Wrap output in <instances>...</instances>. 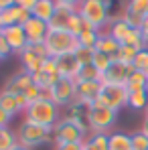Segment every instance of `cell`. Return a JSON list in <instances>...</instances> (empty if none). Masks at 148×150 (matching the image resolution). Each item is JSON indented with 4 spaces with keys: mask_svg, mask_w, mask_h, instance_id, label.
Returning a JSON list of instances; mask_svg holds the SVG:
<instances>
[{
    "mask_svg": "<svg viewBox=\"0 0 148 150\" xmlns=\"http://www.w3.org/2000/svg\"><path fill=\"white\" fill-rule=\"evenodd\" d=\"M59 114H61V108L55 101L47 100V98H41V100L33 101L28 105V110L25 112V120H30L35 124L53 130L55 124L59 122Z\"/></svg>",
    "mask_w": 148,
    "mask_h": 150,
    "instance_id": "6da1fadb",
    "label": "cell"
},
{
    "mask_svg": "<svg viewBox=\"0 0 148 150\" xmlns=\"http://www.w3.org/2000/svg\"><path fill=\"white\" fill-rule=\"evenodd\" d=\"M45 47L49 51V57L59 59L63 55H73L79 49V41L75 35H71L65 28H49V35L45 39Z\"/></svg>",
    "mask_w": 148,
    "mask_h": 150,
    "instance_id": "7a4b0ae2",
    "label": "cell"
},
{
    "mask_svg": "<svg viewBox=\"0 0 148 150\" xmlns=\"http://www.w3.org/2000/svg\"><path fill=\"white\" fill-rule=\"evenodd\" d=\"M77 12L87 25L101 33V28L110 23V0H83Z\"/></svg>",
    "mask_w": 148,
    "mask_h": 150,
    "instance_id": "3957f363",
    "label": "cell"
},
{
    "mask_svg": "<svg viewBox=\"0 0 148 150\" xmlns=\"http://www.w3.org/2000/svg\"><path fill=\"white\" fill-rule=\"evenodd\" d=\"M16 136H18V144L25 146V148H37L41 144H47L53 140V130L45 128V126H39L30 120H23L18 130H16Z\"/></svg>",
    "mask_w": 148,
    "mask_h": 150,
    "instance_id": "277c9868",
    "label": "cell"
},
{
    "mask_svg": "<svg viewBox=\"0 0 148 150\" xmlns=\"http://www.w3.org/2000/svg\"><path fill=\"white\" fill-rule=\"evenodd\" d=\"M118 118V112L101 105V103H93L87 112V120H89V130L96 132V134H108V130L114 126Z\"/></svg>",
    "mask_w": 148,
    "mask_h": 150,
    "instance_id": "5b68a950",
    "label": "cell"
},
{
    "mask_svg": "<svg viewBox=\"0 0 148 150\" xmlns=\"http://www.w3.org/2000/svg\"><path fill=\"white\" fill-rule=\"evenodd\" d=\"M85 140V134L69 120H59L53 128V142L55 146H65V144H79Z\"/></svg>",
    "mask_w": 148,
    "mask_h": 150,
    "instance_id": "8992f818",
    "label": "cell"
},
{
    "mask_svg": "<svg viewBox=\"0 0 148 150\" xmlns=\"http://www.w3.org/2000/svg\"><path fill=\"white\" fill-rule=\"evenodd\" d=\"M128 98H130V91L126 89V85H106L103 83L98 103L114 110V112H120L124 105H128Z\"/></svg>",
    "mask_w": 148,
    "mask_h": 150,
    "instance_id": "52a82bcc",
    "label": "cell"
},
{
    "mask_svg": "<svg viewBox=\"0 0 148 150\" xmlns=\"http://www.w3.org/2000/svg\"><path fill=\"white\" fill-rule=\"evenodd\" d=\"M75 96H77V81L75 79L61 77L51 87V100L55 101L59 108H69L71 103H75Z\"/></svg>",
    "mask_w": 148,
    "mask_h": 150,
    "instance_id": "ba28073f",
    "label": "cell"
},
{
    "mask_svg": "<svg viewBox=\"0 0 148 150\" xmlns=\"http://www.w3.org/2000/svg\"><path fill=\"white\" fill-rule=\"evenodd\" d=\"M132 71H134V65H128V63L114 59L110 69L101 75V83H106V85H126Z\"/></svg>",
    "mask_w": 148,
    "mask_h": 150,
    "instance_id": "9c48e42d",
    "label": "cell"
},
{
    "mask_svg": "<svg viewBox=\"0 0 148 150\" xmlns=\"http://www.w3.org/2000/svg\"><path fill=\"white\" fill-rule=\"evenodd\" d=\"M101 87H103L101 81H81V83H77V96H75V101L81 103V105L91 108V105L98 101L99 93H101Z\"/></svg>",
    "mask_w": 148,
    "mask_h": 150,
    "instance_id": "30bf717a",
    "label": "cell"
},
{
    "mask_svg": "<svg viewBox=\"0 0 148 150\" xmlns=\"http://www.w3.org/2000/svg\"><path fill=\"white\" fill-rule=\"evenodd\" d=\"M2 37L8 41L12 53H16V55H21V53L28 47V39H26V33H25V26L23 25L4 26V28H2Z\"/></svg>",
    "mask_w": 148,
    "mask_h": 150,
    "instance_id": "8fae6325",
    "label": "cell"
},
{
    "mask_svg": "<svg viewBox=\"0 0 148 150\" xmlns=\"http://www.w3.org/2000/svg\"><path fill=\"white\" fill-rule=\"evenodd\" d=\"M25 33H26V39H28V45H37V43H45L47 35H49V23L45 21H39L35 16H30L25 25Z\"/></svg>",
    "mask_w": 148,
    "mask_h": 150,
    "instance_id": "7c38bea8",
    "label": "cell"
},
{
    "mask_svg": "<svg viewBox=\"0 0 148 150\" xmlns=\"http://www.w3.org/2000/svg\"><path fill=\"white\" fill-rule=\"evenodd\" d=\"M87 112H89L87 105H81V103L75 101V103H71V105L67 108V114H65V120L73 122L85 136L91 134V130H89V120H87Z\"/></svg>",
    "mask_w": 148,
    "mask_h": 150,
    "instance_id": "4fadbf2b",
    "label": "cell"
},
{
    "mask_svg": "<svg viewBox=\"0 0 148 150\" xmlns=\"http://www.w3.org/2000/svg\"><path fill=\"white\" fill-rule=\"evenodd\" d=\"M30 85H33V75L26 73L25 69H23V71L14 73L6 83H4L2 91H8V93H12V96H18V93H25V89H28Z\"/></svg>",
    "mask_w": 148,
    "mask_h": 150,
    "instance_id": "5bb4252c",
    "label": "cell"
},
{
    "mask_svg": "<svg viewBox=\"0 0 148 150\" xmlns=\"http://www.w3.org/2000/svg\"><path fill=\"white\" fill-rule=\"evenodd\" d=\"M30 16L33 14L28 10L21 8L18 4H14V6H10V8H6V10L0 12V25H2V28L4 26H12V25H25Z\"/></svg>",
    "mask_w": 148,
    "mask_h": 150,
    "instance_id": "9a60e30c",
    "label": "cell"
},
{
    "mask_svg": "<svg viewBox=\"0 0 148 150\" xmlns=\"http://www.w3.org/2000/svg\"><path fill=\"white\" fill-rule=\"evenodd\" d=\"M18 57H21L23 69H25L26 73H30V75L41 73V71H43V65H45V61L49 59V57H47V59H43L41 55H37V53L30 49V47H26V49L23 51V53H21Z\"/></svg>",
    "mask_w": 148,
    "mask_h": 150,
    "instance_id": "2e32d148",
    "label": "cell"
},
{
    "mask_svg": "<svg viewBox=\"0 0 148 150\" xmlns=\"http://www.w3.org/2000/svg\"><path fill=\"white\" fill-rule=\"evenodd\" d=\"M79 69H81V63L77 61L75 53L73 55H63V57L57 59V71L65 79H75L77 73H79Z\"/></svg>",
    "mask_w": 148,
    "mask_h": 150,
    "instance_id": "e0dca14e",
    "label": "cell"
},
{
    "mask_svg": "<svg viewBox=\"0 0 148 150\" xmlns=\"http://www.w3.org/2000/svg\"><path fill=\"white\" fill-rule=\"evenodd\" d=\"M55 12H57V2H55V0H39L30 14H33L35 18H39V21L51 23L53 16H55Z\"/></svg>",
    "mask_w": 148,
    "mask_h": 150,
    "instance_id": "ac0fdd59",
    "label": "cell"
},
{
    "mask_svg": "<svg viewBox=\"0 0 148 150\" xmlns=\"http://www.w3.org/2000/svg\"><path fill=\"white\" fill-rule=\"evenodd\" d=\"M0 108L10 116V118H16L18 114H25L21 103H18V96H12L8 91H0Z\"/></svg>",
    "mask_w": 148,
    "mask_h": 150,
    "instance_id": "d6986e66",
    "label": "cell"
},
{
    "mask_svg": "<svg viewBox=\"0 0 148 150\" xmlns=\"http://www.w3.org/2000/svg\"><path fill=\"white\" fill-rule=\"evenodd\" d=\"M120 47H122V45H120L114 37H110L108 33H101V35H99L98 45H96V51L103 53V55H110V57H114V59H116V55H118Z\"/></svg>",
    "mask_w": 148,
    "mask_h": 150,
    "instance_id": "ffe728a7",
    "label": "cell"
},
{
    "mask_svg": "<svg viewBox=\"0 0 148 150\" xmlns=\"http://www.w3.org/2000/svg\"><path fill=\"white\" fill-rule=\"evenodd\" d=\"M83 150H110V134L91 132L83 140Z\"/></svg>",
    "mask_w": 148,
    "mask_h": 150,
    "instance_id": "44dd1931",
    "label": "cell"
},
{
    "mask_svg": "<svg viewBox=\"0 0 148 150\" xmlns=\"http://www.w3.org/2000/svg\"><path fill=\"white\" fill-rule=\"evenodd\" d=\"M73 12H75L73 8H67V6H63V4H57V12H55L53 21L49 23V26L51 28H65V30H67Z\"/></svg>",
    "mask_w": 148,
    "mask_h": 150,
    "instance_id": "7402d4cb",
    "label": "cell"
},
{
    "mask_svg": "<svg viewBox=\"0 0 148 150\" xmlns=\"http://www.w3.org/2000/svg\"><path fill=\"white\" fill-rule=\"evenodd\" d=\"M126 89L130 93H136V91H148V75L144 71H132L128 83H126Z\"/></svg>",
    "mask_w": 148,
    "mask_h": 150,
    "instance_id": "603a6c76",
    "label": "cell"
},
{
    "mask_svg": "<svg viewBox=\"0 0 148 150\" xmlns=\"http://www.w3.org/2000/svg\"><path fill=\"white\" fill-rule=\"evenodd\" d=\"M128 33H130V26L126 25V21H124L122 16H118V18H114L112 23H110V28H108V35L110 37H114L120 45L124 43V39L128 37Z\"/></svg>",
    "mask_w": 148,
    "mask_h": 150,
    "instance_id": "cb8c5ba5",
    "label": "cell"
},
{
    "mask_svg": "<svg viewBox=\"0 0 148 150\" xmlns=\"http://www.w3.org/2000/svg\"><path fill=\"white\" fill-rule=\"evenodd\" d=\"M110 150H134L132 148V136L124 132L110 134Z\"/></svg>",
    "mask_w": 148,
    "mask_h": 150,
    "instance_id": "d4e9b609",
    "label": "cell"
},
{
    "mask_svg": "<svg viewBox=\"0 0 148 150\" xmlns=\"http://www.w3.org/2000/svg\"><path fill=\"white\" fill-rule=\"evenodd\" d=\"M122 45H128V47H134V49L142 51L148 47L146 39H144V35H142V30L140 28H130V33H128V37L124 39Z\"/></svg>",
    "mask_w": 148,
    "mask_h": 150,
    "instance_id": "484cf974",
    "label": "cell"
},
{
    "mask_svg": "<svg viewBox=\"0 0 148 150\" xmlns=\"http://www.w3.org/2000/svg\"><path fill=\"white\" fill-rule=\"evenodd\" d=\"M75 81L77 83H81V81H101V73L93 67V63H87V65H81Z\"/></svg>",
    "mask_w": 148,
    "mask_h": 150,
    "instance_id": "4316f807",
    "label": "cell"
},
{
    "mask_svg": "<svg viewBox=\"0 0 148 150\" xmlns=\"http://www.w3.org/2000/svg\"><path fill=\"white\" fill-rule=\"evenodd\" d=\"M99 30L96 28H85L79 37H77V41H79V47H87V49H96V45H98L99 41Z\"/></svg>",
    "mask_w": 148,
    "mask_h": 150,
    "instance_id": "83f0119b",
    "label": "cell"
},
{
    "mask_svg": "<svg viewBox=\"0 0 148 150\" xmlns=\"http://www.w3.org/2000/svg\"><path fill=\"white\" fill-rule=\"evenodd\" d=\"M14 146H18L16 132H12L10 128H2V132H0V150H12Z\"/></svg>",
    "mask_w": 148,
    "mask_h": 150,
    "instance_id": "f1b7e54d",
    "label": "cell"
},
{
    "mask_svg": "<svg viewBox=\"0 0 148 150\" xmlns=\"http://www.w3.org/2000/svg\"><path fill=\"white\" fill-rule=\"evenodd\" d=\"M85 28H93V26L87 25V23H85V21L81 18V14H79V12L75 10L73 16H71V21H69V26H67V30H69L71 35H75V37H79V35H81V33H83Z\"/></svg>",
    "mask_w": 148,
    "mask_h": 150,
    "instance_id": "f546056e",
    "label": "cell"
},
{
    "mask_svg": "<svg viewBox=\"0 0 148 150\" xmlns=\"http://www.w3.org/2000/svg\"><path fill=\"white\" fill-rule=\"evenodd\" d=\"M128 105L132 110H146L148 105V91H136V93H130L128 98Z\"/></svg>",
    "mask_w": 148,
    "mask_h": 150,
    "instance_id": "4dcf8cb0",
    "label": "cell"
},
{
    "mask_svg": "<svg viewBox=\"0 0 148 150\" xmlns=\"http://www.w3.org/2000/svg\"><path fill=\"white\" fill-rule=\"evenodd\" d=\"M93 67L98 69L99 73L103 75L108 69H110V65L114 63V57H110V55H103V53H99V51H96V55H93Z\"/></svg>",
    "mask_w": 148,
    "mask_h": 150,
    "instance_id": "1f68e13d",
    "label": "cell"
},
{
    "mask_svg": "<svg viewBox=\"0 0 148 150\" xmlns=\"http://www.w3.org/2000/svg\"><path fill=\"white\" fill-rule=\"evenodd\" d=\"M122 18L126 21V25L130 26V28H142V23H144V16L142 14H136V12L128 10V8H124Z\"/></svg>",
    "mask_w": 148,
    "mask_h": 150,
    "instance_id": "d6a6232c",
    "label": "cell"
},
{
    "mask_svg": "<svg viewBox=\"0 0 148 150\" xmlns=\"http://www.w3.org/2000/svg\"><path fill=\"white\" fill-rule=\"evenodd\" d=\"M136 55H138V49L128 47V45H122L120 51H118V55H116V59H118V61H122V63L132 65V63H134V59H136Z\"/></svg>",
    "mask_w": 148,
    "mask_h": 150,
    "instance_id": "836d02e7",
    "label": "cell"
},
{
    "mask_svg": "<svg viewBox=\"0 0 148 150\" xmlns=\"http://www.w3.org/2000/svg\"><path fill=\"white\" fill-rule=\"evenodd\" d=\"M126 8L132 10V12H136V14L146 16V14H148V0H128Z\"/></svg>",
    "mask_w": 148,
    "mask_h": 150,
    "instance_id": "e575fe53",
    "label": "cell"
},
{
    "mask_svg": "<svg viewBox=\"0 0 148 150\" xmlns=\"http://www.w3.org/2000/svg\"><path fill=\"white\" fill-rule=\"evenodd\" d=\"M134 69L136 71H144L146 73L148 71V47L142 51H138V55H136V59H134Z\"/></svg>",
    "mask_w": 148,
    "mask_h": 150,
    "instance_id": "d590c367",
    "label": "cell"
},
{
    "mask_svg": "<svg viewBox=\"0 0 148 150\" xmlns=\"http://www.w3.org/2000/svg\"><path fill=\"white\" fill-rule=\"evenodd\" d=\"M93 55H96V49H87V47H79V49L75 51V57H77V61L81 65L91 63L93 61Z\"/></svg>",
    "mask_w": 148,
    "mask_h": 150,
    "instance_id": "8d00e7d4",
    "label": "cell"
},
{
    "mask_svg": "<svg viewBox=\"0 0 148 150\" xmlns=\"http://www.w3.org/2000/svg\"><path fill=\"white\" fill-rule=\"evenodd\" d=\"M132 136V148L134 150H148V138L142 132H134Z\"/></svg>",
    "mask_w": 148,
    "mask_h": 150,
    "instance_id": "74e56055",
    "label": "cell"
},
{
    "mask_svg": "<svg viewBox=\"0 0 148 150\" xmlns=\"http://www.w3.org/2000/svg\"><path fill=\"white\" fill-rule=\"evenodd\" d=\"M23 96L28 100V103H33V101H37V100H41V98H43V89H41L39 85H35V83H33L28 89H25V93H23Z\"/></svg>",
    "mask_w": 148,
    "mask_h": 150,
    "instance_id": "f35d334b",
    "label": "cell"
},
{
    "mask_svg": "<svg viewBox=\"0 0 148 150\" xmlns=\"http://www.w3.org/2000/svg\"><path fill=\"white\" fill-rule=\"evenodd\" d=\"M0 53H2V57L6 59L8 55H12V49H10V45H8V41L0 35Z\"/></svg>",
    "mask_w": 148,
    "mask_h": 150,
    "instance_id": "ab89813d",
    "label": "cell"
},
{
    "mask_svg": "<svg viewBox=\"0 0 148 150\" xmlns=\"http://www.w3.org/2000/svg\"><path fill=\"white\" fill-rule=\"evenodd\" d=\"M57 4H63V6H67V8H73V10H77L79 8V4L83 2V0H55Z\"/></svg>",
    "mask_w": 148,
    "mask_h": 150,
    "instance_id": "60d3db41",
    "label": "cell"
},
{
    "mask_svg": "<svg viewBox=\"0 0 148 150\" xmlns=\"http://www.w3.org/2000/svg\"><path fill=\"white\" fill-rule=\"evenodd\" d=\"M37 2H39V0H21V2H18V6H21V8H25V10H28V12H33V8L37 6Z\"/></svg>",
    "mask_w": 148,
    "mask_h": 150,
    "instance_id": "b9f144b4",
    "label": "cell"
},
{
    "mask_svg": "<svg viewBox=\"0 0 148 150\" xmlns=\"http://www.w3.org/2000/svg\"><path fill=\"white\" fill-rule=\"evenodd\" d=\"M10 120H12V118H10V116H8V114H6V112L0 108V128H8Z\"/></svg>",
    "mask_w": 148,
    "mask_h": 150,
    "instance_id": "7bdbcfd3",
    "label": "cell"
},
{
    "mask_svg": "<svg viewBox=\"0 0 148 150\" xmlns=\"http://www.w3.org/2000/svg\"><path fill=\"white\" fill-rule=\"evenodd\" d=\"M55 150H83V142H79V144H65V146H57Z\"/></svg>",
    "mask_w": 148,
    "mask_h": 150,
    "instance_id": "ee69618b",
    "label": "cell"
},
{
    "mask_svg": "<svg viewBox=\"0 0 148 150\" xmlns=\"http://www.w3.org/2000/svg\"><path fill=\"white\" fill-rule=\"evenodd\" d=\"M10 6H14V0H0V12L10 8Z\"/></svg>",
    "mask_w": 148,
    "mask_h": 150,
    "instance_id": "f6af8a7d",
    "label": "cell"
},
{
    "mask_svg": "<svg viewBox=\"0 0 148 150\" xmlns=\"http://www.w3.org/2000/svg\"><path fill=\"white\" fill-rule=\"evenodd\" d=\"M142 35H144V39H146V43H148V14L144 16V23H142Z\"/></svg>",
    "mask_w": 148,
    "mask_h": 150,
    "instance_id": "bcb514c9",
    "label": "cell"
},
{
    "mask_svg": "<svg viewBox=\"0 0 148 150\" xmlns=\"http://www.w3.org/2000/svg\"><path fill=\"white\" fill-rule=\"evenodd\" d=\"M140 132H142V134H144V136L148 138V118H144V122H142V128H140Z\"/></svg>",
    "mask_w": 148,
    "mask_h": 150,
    "instance_id": "7dc6e473",
    "label": "cell"
},
{
    "mask_svg": "<svg viewBox=\"0 0 148 150\" xmlns=\"http://www.w3.org/2000/svg\"><path fill=\"white\" fill-rule=\"evenodd\" d=\"M12 150H30V148H25V146H21V144H18V146H14Z\"/></svg>",
    "mask_w": 148,
    "mask_h": 150,
    "instance_id": "c3c4849f",
    "label": "cell"
},
{
    "mask_svg": "<svg viewBox=\"0 0 148 150\" xmlns=\"http://www.w3.org/2000/svg\"><path fill=\"white\" fill-rule=\"evenodd\" d=\"M144 118H148V105H146V110H144Z\"/></svg>",
    "mask_w": 148,
    "mask_h": 150,
    "instance_id": "681fc988",
    "label": "cell"
},
{
    "mask_svg": "<svg viewBox=\"0 0 148 150\" xmlns=\"http://www.w3.org/2000/svg\"><path fill=\"white\" fill-rule=\"evenodd\" d=\"M2 59H4V57H2V53H0V61H2Z\"/></svg>",
    "mask_w": 148,
    "mask_h": 150,
    "instance_id": "f907efd6",
    "label": "cell"
},
{
    "mask_svg": "<svg viewBox=\"0 0 148 150\" xmlns=\"http://www.w3.org/2000/svg\"><path fill=\"white\" fill-rule=\"evenodd\" d=\"M18 2H21V0H14V4H18Z\"/></svg>",
    "mask_w": 148,
    "mask_h": 150,
    "instance_id": "816d5d0a",
    "label": "cell"
},
{
    "mask_svg": "<svg viewBox=\"0 0 148 150\" xmlns=\"http://www.w3.org/2000/svg\"><path fill=\"white\" fill-rule=\"evenodd\" d=\"M0 132H2V128H0Z\"/></svg>",
    "mask_w": 148,
    "mask_h": 150,
    "instance_id": "f5cc1de1",
    "label": "cell"
},
{
    "mask_svg": "<svg viewBox=\"0 0 148 150\" xmlns=\"http://www.w3.org/2000/svg\"><path fill=\"white\" fill-rule=\"evenodd\" d=\"M146 75H148V71H146Z\"/></svg>",
    "mask_w": 148,
    "mask_h": 150,
    "instance_id": "db71d44e",
    "label": "cell"
}]
</instances>
